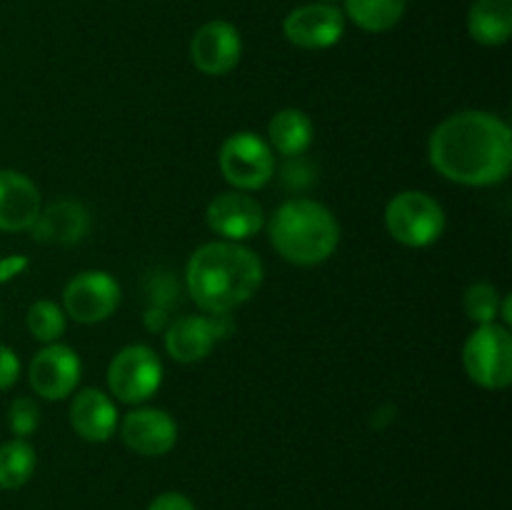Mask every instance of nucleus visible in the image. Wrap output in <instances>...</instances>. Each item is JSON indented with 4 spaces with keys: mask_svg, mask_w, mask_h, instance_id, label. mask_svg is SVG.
<instances>
[{
    "mask_svg": "<svg viewBox=\"0 0 512 510\" xmlns=\"http://www.w3.org/2000/svg\"><path fill=\"white\" fill-rule=\"evenodd\" d=\"M428 155L433 168L453 183L495 185L512 168L510 125L485 110H463L433 130Z\"/></svg>",
    "mask_w": 512,
    "mask_h": 510,
    "instance_id": "obj_1",
    "label": "nucleus"
},
{
    "mask_svg": "<svg viewBox=\"0 0 512 510\" xmlns=\"http://www.w3.org/2000/svg\"><path fill=\"white\" fill-rule=\"evenodd\" d=\"M263 283V263L253 250L230 240L205 243L190 255L185 285L200 310L225 315L258 293Z\"/></svg>",
    "mask_w": 512,
    "mask_h": 510,
    "instance_id": "obj_2",
    "label": "nucleus"
},
{
    "mask_svg": "<svg viewBox=\"0 0 512 510\" xmlns=\"http://www.w3.org/2000/svg\"><path fill=\"white\" fill-rule=\"evenodd\" d=\"M270 245L293 265L325 263L340 243V225L323 203L293 198L275 210L270 220Z\"/></svg>",
    "mask_w": 512,
    "mask_h": 510,
    "instance_id": "obj_3",
    "label": "nucleus"
},
{
    "mask_svg": "<svg viewBox=\"0 0 512 510\" xmlns=\"http://www.w3.org/2000/svg\"><path fill=\"white\" fill-rule=\"evenodd\" d=\"M385 228L408 248H428L445 233V210L423 190H403L385 208Z\"/></svg>",
    "mask_w": 512,
    "mask_h": 510,
    "instance_id": "obj_4",
    "label": "nucleus"
},
{
    "mask_svg": "<svg viewBox=\"0 0 512 510\" xmlns=\"http://www.w3.org/2000/svg\"><path fill=\"white\" fill-rule=\"evenodd\" d=\"M465 373L473 383L488 390L508 388L512 380V338L505 325H478L465 340Z\"/></svg>",
    "mask_w": 512,
    "mask_h": 510,
    "instance_id": "obj_5",
    "label": "nucleus"
},
{
    "mask_svg": "<svg viewBox=\"0 0 512 510\" xmlns=\"http://www.w3.org/2000/svg\"><path fill=\"white\" fill-rule=\"evenodd\" d=\"M163 363L148 345H128L108 365V388L120 403L140 405L158 393Z\"/></svg>",
    "mask_w": 512,
    "mask_h": 510,
    "instance_id": "obj_6",
    "label": "nucleus"
},
{
    "mask_svg": "<svg viewBox=\"0 0 512 510\" xmlns=\"http://www.w3.org/2000/svg\"><path fill=\"white\" fill-rule=\"evenodd\" d=\"M220 173L233 188L260 190L275 173L273 148L260 135L233 133L220 148Z\"/></svg>",
    "mask_w": 512,
    "mask_h": 510,
    "instance_id": "obj_7",
    "label": "nucleus"
},
{
    "mask_svg": "<svg viewBox=\"0 0 512 510\" xmlns=\"http://www.w3.org/2000/svg\"><path fill=\"white\" fill-rule=\"evenodd\" d=\"M120 285L105 270H85L78 273L63 290L65 315L75 323H103L118 310Z\"/></svg>",
    "mask_w": 512,
    "mask_h": 510,
    "instance_id": "obj_8",
    "label": "nucleus"
},
{
    "mask_svg": "<svg viewBox=\"0 0 512 510\" xmlns=\"http://www.w3.org/2000/svg\"><path fill=\"white\" fill-rule=\"evenodd\" d=\"M80 373H83V365H80L78 353L68 345L50 343L35 353L28 368V380L30 388L40 398L63 400L78 388Z\"/></svg>",
    "mask_w": 512,
    "mask_h": 510,
    "instance_id": "obj_9",
    "label": "nucleus"
},
{
    "mask_svg": "<svg viewBox=\"0 0 512 510\" xmlns=\"http://www.w3.org/2000/svg\"><path fill=\"white\" fill-rule=\"evenodd\" d=\"M205 218H208L213 233H218L223 240H230V243L253 238L265 223L263 205L245 190L215 195L205 210Z\"/></svg>",
    "mask_w": 512,
    "mask_h": 510,
    "instance_id": "obj_10",
    "label": "nucleus"
},
{
    "mask_svg": "<svg viewBox=\"0 0 512 510\" xmlns=\"http://www.w3.org/2000/svg\"><path fill=\"white\" fill-rule=\"evenodd\" d=\"M285 38L305 50H323L338 43L345 33V15L335 5L310 3L288 13L283 23Z\"/></svg>",
    "mask_w": 512,
    "mask_h": 510,
    "instance_id": "obj_11",
    "label": "nucleus"
},
{
    "mask_svg": "<svg viewBox=\"0 0 512 510\" xmlns=\"http://www.w3.org/2000/svg\"><path fill=\"white\" fill-rule=\"evenodd\" d=\"M243 40L238 28L225 20H210L190 40V60L205 75H225L238 65Z\"/></svg>",
    "mask_w": 512,
    "mask_h": 510,
    "instance_id": "obj_12",
    "label": "nucleus"
},
{
    "mask_svg": "<svg viewBox=\"0 0 512 510\" xmlns=\"http://www.w3.org/2000/svg\"><path fill=\"white\" fill-rule=\"evenodd\" d=\"M228 333L230 328L225 325L223 315H213V318L185 315L165 330V350L178 363H200Z\"/></svg>",
    "mask_w": 512,
    "mask_h": 510,
    "instance_id": "obj_13",
    "label": "nucleus"
},
{
    "mask_svg": "<svg viewBox=\"0 0 512 510\" xmlns=\"http://www.w3.org/2000/svg\"><path fill=\"white\" fill-rule=\"evenodd\" d=\"M120 435L133 453L158 458L178 443V423L160 408H138L125 415Z\"/></svg>",
    "mask_w": 512,
    "mask_h": 510,
    "instance_id": "obj_14",
    "label": "nucleus"
},
{
    "mask_svg": "<svg viewBox=\"0 0 512 510\" xmlns=\"http://www.w3.org/2000/svg\"><path fill=\"white\" fill-rule=\"evenodd\" d=\"M40 215V190L18 170H0V230L23 233Z\"/></svg>",
    "mask_w": 512,
    "mask_h": 510,
    "instance_id": "obj_15",
    "label": "nucleus"
},
{
    "mask_svg": "<svg viewBox=\"0 0 512 510\" xmlns=\"http://www.w3.org/2000/svg\"><path fill=\"white\" fill-rule=\"evenodd\" d=\"M70 425L88 443H105L118 428V408L108 393L85 388L70 403Z\"/></svg>",
    "mask_w": 512,
    "mask_h": 510,
    "instance_id": "obj_16",
    "label": "nucleus"
},
{
    "mask_svg": "<svg viewBox=\"0 0 512 510\" xmlns=\"http://www.w3.org/2000/svg\"><path fill=\"white\" fill-rule=\"evenodd\" d=\"M30 230H33L38 243L73 245L88 235L90 213L78 200H58V203L40 210L38 220Z\"/></svg>",
    "mask_w": 512,
    "mask_h": 510,
    "instance_id": "obj_17",
    "label": "nucleus"
},
{
    "mask_svg": "<svg viewBox=\"0 0 512 510\" xmlns=\"http://www.w3.org/2000/svg\"><path fill=\"white\" fill-rule=\"evenodd\" d=\"M468 33L480 45H503L512 35V0H475L468 10Z\"/></svg>",
    "mask_w": 512,
    "mask_h": 510,
    "instance_id": "obj_18",
    "label": "nucleus"
},
{
    "mask_svg": "<svg viewBox=\"0 0 512 510\" xmlns=\"http://www.w3.org/2000/svg\"><path fill=\"white\" fill-rule=\"evenodd\" d=\"M268 138L275 150L285 158L303 155L313 143V120L298 108H283L268 123Z\"/></svg>",
    "mask_w": 512,
    "mask_h": 510,
    "instance_id": "obj_19",
    "label": "nucleus"
},
{
    "mask_svg": "<svg viewBox=\"0 0 512 510\" xmlns=\"http://www.w3.org/2000/svg\"><path fill=\"white\" fill-rule=\"evenodd\" d=\"M408 0H345L350 20L368 33H385L400 23Z\"/></svg>",
    "mask_w": 512,
    "mask_h": 510,
    "instance_id": "obj_20",
    "label": "nucleus"
},
{
    "mask_svg": "<svg viewBox=\"0 0 512 510\" xmlns=\"http://www.w3.org/2000/svg\"><path fill=\"white\" fill-rule=\"evenodd\" d=\"M35 450L23 438L8 440L0 445V490H18L33 478Z\"/></svg>",
    "mask_w": 512,
    "mask_h": 510,
    "instance_id": "obj_21",
    "label": "nucleus"
},
{
    "mask_svg": "<svg viewBox=\"0 0 512 510\" xmlns=\"http://www.w3.org/2000/svg\"><path fill=\"white\" fill-rule=\"evenodd\" d=\"M28 330L38 343H58L65 333V310L53 300H38L28 308Z\"/></svg>",
    "mask_w": 512,
    "mask_h": 510,
    "instance_id": "obj_22",
    "label": "nucleus"
},
{
    "mask_svg": "<svg viewBox=\"0 0 512 510\" xmlns=\"http://www.w3.org/2000/svg\"><path fill=\"white\" fill-rule=\"evenodd\" d=\"M463 308L470 320L478 325H490L498 320L500 315V295L498 288L490 283H475L465 290Z\"/></svg>",
    "mask_w": 512,
    "mask_h": 510,
    "instance_id": "obj_23",
    "label": "nucleus"
},
{
    "mask_svg": "<svg viewBox=\"0 0 512 510\" xmlns=\"http://www.w3.org/2000/svg\"><path fill=\"white\" fill-rule=\"evenodd\" d=\"M8 425L15 438H28L40 425V408L33 398H15L8 408Z\"/></svg>",
    "mask_w": 512,
    "mask_h": 510,
    "instance_id": "obj_24",
    "label": "nucleus"
},
{
    "mask_svg": "<svg viewBox=\"0 0 512 510\" xmlns=\"http://www.w3.org/2000/svg\"><path fill=\"white\" fill-rule=\"evenodd\" d=\"M20 360L8 345H0V390H8L10 385L18 383Z\"/></svg>",
    "mask_w": 512,
    "mask_h": 510,
    "instance_id": "obj_25",
    "label": "nucleus"
},
{
    "mask_svg": "<svg viewBox=\"0 0 512 510\" xmlns=\"http://www.w3.org/2000/svg\"><path fill=\"white\" fill-rule=\"evenodd\" d=\"M148 510H198V508H195L193 500H190L188 495L170 490V493H160L158 498L148 505Z\"/></svg>",
    "mask_w": 512,
    "mask_h": 510,
    "instance_id": "obj_26",
    "label": "nucleus"
},
{
    "mask_svg": "<svg viewBox=\"0 0 512 510\" xmlns=\"http://www.w3.org/2000/svg\"><path fill=\"white\" fill-rule=\"evenodd\" d=\"M165 325H168V315H165L163 308H150L148 313H145V328L148 330H163Z\"/></svg>",
    "mask_w": 512,
    "mask_h": 510,
    "instance_id": "obj_27",
    "label": "nucleus"
},
{
    "mask_svg": "<svg viewBox=\"0 0 512 510\" xmlns=\"http://www.w3.org/2000/svg\"><path fill=\"white\" fill-rule=\"evenodd\" d=\"M25 265H28V260H25V258L3 260V263H0V283H3V280H8V278H13V275L18 273V270H23Z\"/></svg>",
    "mask_w": 512,
    "mask_h": 510,
    "instance_id": "obj_28",
    "label": "nucleus"
}]
</instances>
